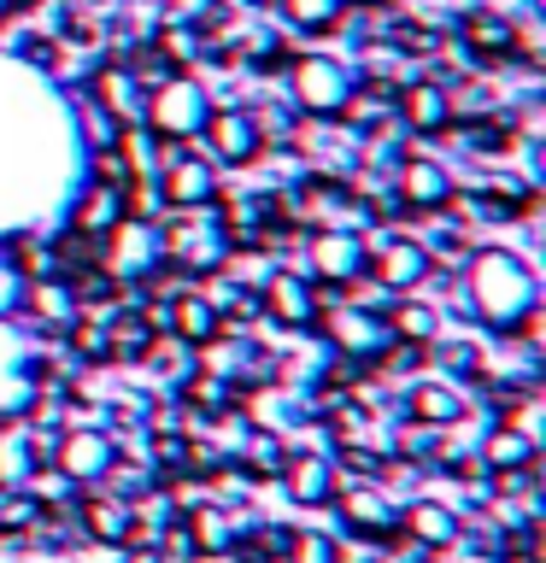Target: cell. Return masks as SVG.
Segmentation results:
<instances>
[{
	"mask_svg": "<svg viewBox=\"0 0 546 563\" xmlns=\"http://www.w3.org/2000/svg\"><path fill=\"white\" fill-rule=\"evenodd\" d=\"M465 294L476 323L493 334H535V306H540V282L528 271L523 253L511 246H476L470 271H465Z\"/></svg>",
	"mask_w": 546,
	"mask_h": 563,
	"instance_id": "obj_1",
	"label": "cell"
},
{
	"mask_svg": "<svg viewBox=\"0 0 546 563\" xmlns=\"http://www.w3.org/2000/svg\"><path fill=\"white\" fill-rule=\"evenodd\" d=\"M159 241H165V271L188 276V282H206L229 271V258H236V241H229V229L218 211H176V218L159 223Z\"/></svg>",
	"mask_w": 546,
	"mask_h": 563,
	"instance_id": "obj_2",
	"label": "cell"
},
{
	"mask_svg": "<svg viewBox=\"0 0 546 563\" xmlns=\"http://www.w3.org/2000/svg\"><path fill=\"white\" fill-rule=\"evenodd\" d=\"M211 118V95L200 77H188V70H171L165 82L148 88V106H141V130H148V141H159V147H188L194 135L206 130Z\"/></svg>",
	"mask_w": 546,
	"mask_h": 563,
	"instance_id": "obj_3",
	"label": "cell"
},
{
	"mask_svg": "<svg viewBox=\"0 0 546 563\" xmlns=\"http://www.w3.org/2000/svg\"><path fill=\"white\" fill-rule=\"evenodd\" d=\"M95 264L106 276L130 282V288H153L159 276H165V241H159V218H123L112 235L95 246Z\"/></svg>",
	"mask_w": 546,
	"mask_h": 563,
	"instance_id": "obj_4",
	"label": "cell"
},
{
	"mask_svg": "<svg viewBox=\"0 0 546 563\" xmlns=\"http://www.w3.org/2000/svg\"><path fill=\"white\" fill-rule=\"evenodd\" d=\"M288 100L299 118H347L352 112V70L329 53L288 59Z\"/></svg>",
	"mask_w": 546,
	"mask_h": 563,
	"instance_id": "obj_5",
	"label": "cell"
},
{
	"mask_svg": "<svg viewBox=\"0 0 546 563\" xmlns=\"http://www.w3.org/2000/svg\"><path fill=\"white\" fill-rule=\"evenodd\" d=\"M312 329H324V341L341 352L347 364H382V352L394 346V334H387V317L382 311H370V306H329V311H317V323Z\"/></svg>",
	"mask_w": 546,
	"mask_h": 563,
	"instance_id": "obj_6",
	"label": "cell"
},
{
	"mask_svg": "<svg viewBox=\"0 0 546 563\" xmlns=\"http://www.w3.org/2000/svg\"><path fill=\"white\" fill-rule=\"evenodd\" d=\"M218 165L206 153H188V147H165L159 153V200L165 211H206L218 206Z\"/></svg>",
	"mask_w": 546,
	"mask_h": 563,
	"instance_id": "obj_7",
	"label": "cell"
},
{
	"mask_svg": "<svg viewBox=\"0 0 546 563\" xmlns=\"http://www.w3.org/2000/svg\"><path fill=\"white\" fill-rule=\"evenodd\" d=\"M259 317H271L276 329H312L317 323V311H324V294L312 288V276L306 271H288V264H276V271H264L259 276Z\"/></svg>",
	"mask_w": 546,
	"mask_h": 563,
	"instance_id": "obj_8",
	"label": "cell"
},
{
	"mask_svg": "<svg viewBox=\"0 0 546 563\" xmlns=\"http://www.w3.org/2000/svg\"><path fill=\"white\" fill-rule=\"evenodd\" d=\"M59 440H53V470L65 475L70 487H95L106 482V470L118 464V440L112 429H95V422H70V429H53Z\"/></svg>",
	"mask_w": 546,
	"mask_h": 563,
	"instance_id": "obj_9",
	"label": "cell"
},
{
	"mask_svg": "<svg viewBox=\"0 0 546 563\" xmlns=\"http://www.w3.org/2000/svg\"><path fill=\"white\" fill-rule=\"evenodd\" d=\"M335 510H341V528L352 540H364V545H394L400 540V505L387 499L376 482H341Z\"/></svg>",
	"mask_w": 546,
	"mask_h": 563,
	"instance_id": "obj_10",
	"label": "cell"
},
{
	"mask_svg": "<svg viewBox=\"0 0 546 563\" xmlns=\"http://www.w3.org/2000/svg\"><path fill=\"white\" fill-rule=\"evenodd\" d=\"M364 235L359 229H312L306 258H312V288H359L364 276Z\"/></svg>",
	"mask_w": 546,
	"mask_h": 563,
	"instance_id": "obj_11",
	"label": "cell"
},
{
	"mask_svg": "<svg viewBox=\"0 0 546 563\" xmlns=\"http://www.w3.org/2000/svg\"><path fill=\"white\" fill-rule=\"evenodd\" d=\"M206 158L218 170H247V165H259V153H264V130H259V118L247 112V106H223V112H211L206 118Z\"/></svg>",
	"mask_w": 546,
	"mask_h": 563,
	"instance_id": "obj_12",
	"label": "cell"
},
{
	"mask_svg": "<svg viewBox=\"0 0 546 563\" xmlns=\"http://www.w3.org/2000/svg\"><path fill=\"white\" fill-rule=\"evenodd\" d=\"M429 271H435V258L417 235H387L382 246H364V276L387 294H412Z\"/></svg>",
	"mask_w": 546,
	"mask_h": 563,
	"instance_id": "obj_13",
	"label": "cell"
},
{
	"mask_svg": "<svg viewBox=\"0 0 546 563\" xmlns=\"http://www.w3.org/2000/svg\"><path fill=\"white\" fill-rule=\"evenodd\" d=\"M394 194H400L405 211H423V218H435V211H447L458 200L452 170L440 165V158H429V153L400 158V165H394Z\"/></svg>",
	"mask_w": 546,
	"mask_h": 563,
	"instance_id": "obj_14",
	"label": "cell"
},
{
	"mask_svg": "<svg viewBox=\"0 0 546 563\" xmlns=\"http://www.w3.org/2000/svg\"><path fill=\"white\" fill-rule=\"evenodd\" d=\"M276 482H282V493H288L294 505H312V510H324V505H335V493H341V470H335L324 452L288 446V452H282V470H276Z\"/></svg>",
	"mask_w": 546,
	"mask_h": 563,
	"instance_id": "obj_15",
	"label": "cell"
},
{
	"mask_svg": "<svg viewBox=\"0 0 546 563\" xmlns=\"http://www.w3.org/2000/svg\"><path fill=\"white\" fill-rule=\"evenodd\" d=\"M394 123H400V130H412V135H423V141L447 135L452 130V88L435 82V77L405 82L394 95Z\"/></svg>",
	"mask_w": 546,
	"mask_h": 563,
	"instance_id": "obj_16",
	"label": "cell"
},
{
	"mask_svg": "<svg viewBox=\"0 0 546 563\" xmlns=\"http://www.w3.org/2000/svg\"><path fill=\"white\" fill-rule=\"evenodd\" d=\"M400 411H405V422H423V429H452V422H465L470 399L447 376H417L400 387Z\"/></svg>",
	"mask_w": 546,
	"mask_h": 563,
	"instance_id": "obj_17",
	"label": "cell"
},
{
	"mask_svg": "<svg viewBox=\"0 0 546 563\" xmlns=\"http://www.w3.org/2000/svg\"><path fill=\"white\" fill-rule=\"evenodd\" d=\"M458 42H465V53H470L476 65L523 59V35H517V24H511L505 12H493V7H470L465 18H458Z\"/></svg>",
	"mask_w": 546,
	"mask_h": 563,
	"instance_id": "obj_18",
	"label": "cell"
},
{
	"mask_svg": "<svg viewBox=\"0 0 546 563\" xmlns=\"http://www.w3.org/2000/svg\"><path fill=\"white\" fill-rule=\"evenodd\" d=\"M400 534L440 558V552H452V545H458V534H465V517H458L452 505H440V499H412L400 510Z\"/></svg>",
	"mask_w": 546,
	"mask_h": 563,
	"instance_id": "obj_19",
	"label": "cell"
},
{
	"mask_svg": "<svg viewBox=\"0 0 546 563\" xmlns=\"http://www.w3.org/2000/svg\"><path fill=\"white\" fill-rule=\"evenodd\" d=\"M130 218V206H123V188H106V183H88L83 188V200L70 206V235L88 241V246H100L112 229Z\"/></svg>",
	"mask_w": 546,
	"mask_h": 563,
	"instance_id": "obj_20",
	"label": "cell"
},
{
	"mask_svg": "<svg viewBox=\"0 0 546 563\" xmlns=\"http://www.w3.org/2000/svg\"><path fill=\"white\" fill-rule=\"evenodd\" d=\"M88 100H95L100 112H112L123 130H130V123H141V106H148V82H141L130 65H100Z\"/></svg>",
	"mask_w": 546,
	"mask_h": 563,
	"instance_id": "obj_21",
	"label": "cell"
},
{
	"mask_svg": "<svg viewBox=\"0 0 546 563\" xmlns=\"http://www.w3.org/2000/svg\"><path fill=\"white\" fill-rule=\"evenodd\" d=\"M77 522L95 545H130V528H135V505L112 499V493H77Z\"/></svg>",
	"mask_w": 546,
	"mask_h": 563,
	"instance_id": "obj_22",
	"label": "cell"
},
{
	"mask_svg": "<svg viewBox=\"0 0 546 563\" xmlns=\"http://www.w3.org/2000/svg\"><path fill=\"white\" fill-rule=\"evenodd\" d=\"M535 457H540V440L517 429V422H493V429L482 434V470L493 475H511V470H535Z\"/></svg>",
	"mask_w": 546,
	"mask_h": 563,
	"instance_id": "obj_23",
	"label": "cell"
},
{
	"mask_svg": "<svg viewBox=\"0 0 546 563\" xmlns=\"http://www.w3.org/2000/svg\"><path fill=\"white\" fill-rule=\"evenodd\" d=\"M171 334H176L183 346L200 352L206 341H218V334H223V317L211 311V299H206L200 288H183V294L171 299Z\"/></svg>",
	"mask_w": 546,
	"mask_h": 563,
	"instance_id": "obj_24",
	"label": "cell"
},
{
	"mask_svg": "<svg viewBox=\"0 0 546 563\" xmlns=\"http://www.w3.org/2000/svg\"><path fill=\"white\" fill-rule=\"evenodd\" d=\"M382 317H387V334L405 346H435L440 341V311L417 294H400L394 306H382Z\"/></svg>",
	"mask_w": 546,
	"mask_h": 563,
	"instance_id": "obj_25",
	"label": "cell"
},
{
	"mask_svg": "<svg viewBox=\"0 0 546 563\" xmlns=\"http://www.w3.org/2000/svg\"><path fill=\"white\" fill-rule=\"evenodd\" d=\"M100 329H106V352H112V364H141V358H148V346L159 341V334L148 329V317H141L135 306L130 311H112Z\"/></svg>",
	"mask_w": 546,
	"mask_h": 563,
	"instance_id": "obj_26",
	"label": "cell"
},
{
	"mask_svg": "<svg viewBox=\"0 0 546 563\" xmlns=\"http://www.w3.org/2000/svg\"><path fill=\"white\" fill-rule=\"evenodd\" d=\"M288 534H294L288 522H247V528H236V545H229V552L247 558V563H282L288 558Z\"/></svg>",
	"mask_w": 546,
	"mask_h": 563,
	"instance_id": "obj_27",
	"label": "cell"
},
{
	"mask_svg": "<svg viewBox=\"0 0 546 563\" xmlns=\"http://www.w3.org/2000/svg\"><path fill=\"white\" fill-rule=\"evenodd\" d=\"M282 563H347V552H341V540L335 534H324V528H294L288 534V558Z\"/></svg>",
	"mask_w": 546,
	"mask_h": 563,
	"instance_id": "obj_28",
	"label": "cell"
},
{
	"mask_svg": "<svg viewBox=\"0 0 546 563\" xmlns=\"http://www.w3.org/2000/svg\"><path fill=\"white\" fill-rule=\"evenodd\" d=\"M282 12H288L294 30H312V35H329L335 24H341L347 0H282Z\"/></svg>",
	"mask_w": 546,
	"mask_h": 563,
	"instance_id": "obj_29",
	"label": "cell"
},
{
	"mask_svg": "<svg viewBox=\"0 0 546 563\" xmlns=\"http://www.w3.org/2000/svg\"><path fill=\"white\" fill-rule=\"evenodd\" d=\"M394 452H400V457H423V464H429V457L440 452V434H435V429H423V422H412V429H400Z\"/></svg>",
	"mask_w": 546,
	"mask_h": 563,
	"instance_id": "obj_30",
	"label": "cell"
},
{
	"mask_svg": "<svg viewBox=\"0 0 546 563\" xmlns=\"http://www.w3.org/2000/svg\"><path fill=\"white\" fill-rule=\"evenodd\" d=\"M123 563H165L159 545H123Z\"/></svg>",
	"mask_w": 546,
	"mask_h": 563,
	"instance_id": "obj_31",
	"label": "cell"
},
{
	"mask_svg": "<svg viewBox=\"0 0 546 563\" xmlns=\"http://www.w3.org/2000/svg\"><path fill=\"white\" fill-rule=\"evenodd\" d=\"M352 7H387V0H352Z\"/></svg>",
	"mask_w": 546,
	"mask_h": 563,
	"instance_id": "obj_32",
	"label": "cell"
},
{
	"mask_svg": "<svg viewBox=\"0 0 546 563\" xmlns=\"http://www.w3.org/2000/svg\"><path fill=\"white\" fill-rule=\"evenodd\" d=\"M7 12H12V0H0V18H7Z\"/></svg>",
	"mask_w": 546,
	"mask_h": 563,
	"instance_id": "obj_33",
	"label": "cell"
},
{
	"mask_svg": "<svg viewBox=\"0 0 546 563\" xmlns=\"http://www.w3.org/2000/svg\"><path fill=\"white\" fill-rule=\"evenodd\" d=\"M253 7H264V0H253Z\"/></svg>",
	"mask_w": 546,
	"mask_h": 563,
	"instance_id": "obj_34",
	"label": "cell"
}]
</instances>
